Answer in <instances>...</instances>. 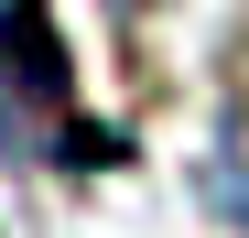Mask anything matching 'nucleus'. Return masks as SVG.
<instances>
[{
	"mask_svg": "<svg viewBox=\"0 0 249 238\" xmlns=\"http://www.w3.org/2000/svg\"><path fill=\"white\" fill-rule=\"evenodd\" d=\"M0 152L22 173H87L119 163V130H98L76 98V54L44 0H0Z\"/></svg>",
	"mask_w": 249,
	"mask_h": 238,
	"instance_id": "nucleus-1",
	"label": "nucleus"
},
{
	"mask_svg": "<svg viewBox=\"0 0 249 238\" xmlns=\"http://www.w3.org/2000/svg\"><path fill=\"white\" fill-rule=\"evenodd\" d=\"M206 206L249 227V108H228V119H217V152H206Z\"/></svg>",
	"mask_w": 249,
	"mask_h": 238,
	"instance_id": "nucleus-2",
	"label": "nucleus"
}]
</instances>
